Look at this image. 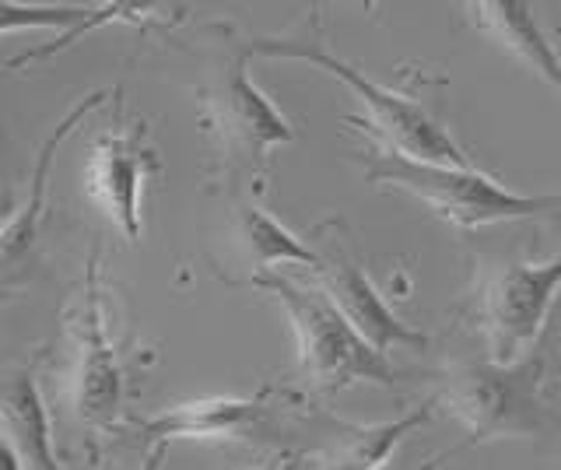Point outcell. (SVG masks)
<instances>
[{
  "instance_id": "5",
  "label": "cell",
  "mask_w": 561,
  "mask_h": 470,
  "mask_svg": "<svg viewBox=\"0 0 561 470\" xmlns=\"http://www.w3.org/2000/svg\"><path fill=\"white\" fill-rule=\"evenodd\" d=\"M365 180L379 190H400V194L421 200L435 218L449 221L460 232L561 215V194H516V190H505L499 180H491L488 172L473 165H428L400 159V154L373 151L365 165Z\"/></svg>"
},
{
  "instance_id": "11",
  "label": "cell",
  "mask_w": 561,
  "mask_h": 470,
  "mask_svg": "<svg viewBox=\"0 0 561 470\" xmlns=\"http://www.w3.org/2000/svg\"><path fill=\"white\" fill-rule=\"evenodd\" d=\"M0 435H4V470H64L53 452L49 411L35 365H22L8 376L0 393Z\"/></svg>"
},
{
  "instance_id": "4",
  "label": "cell",
  "mask_w": 561,
  "mask_h": 470,
  "mask_svg": "<svg viewBox=\"0 0 561 470\" xmlns=\"http://www.w3.org/2000/svg\"><path fill=\"white\" fill-rule=\"evenodd\" d=\"M245 285L263 291L267 299H274L285 309V317L295 330L298 376H302L312 390L337 393V390L355 387V382L390 387L397 379L390 358L379 355L312 282L302 285V282H291L285 274H263Z\"/></svg>"
},
{
  "instance_id": "15",
  "label": "cell",
  "mask_w": 561,
  "mask_h": 470,
  "mask_svg": "<svg viewBox=\"0 0 561 470\" xmlns=\"http://www.w3.org/2000/svg\"><path fill=\"white\" fill-rule=\"evenodd\" d=\"M110 99V92H92L84 95L75 110H67V116L60 119L57 127H53V134L43 141L39 148V159H35L32 165V176H28V194L22 200V207L8 218L4 225V239H0V256H4V271H14L18 264H22V256H28L32 242H35V232H39V221H43V211H46V190H49V165L53 159H57L60 145L67 141L70 134H75V127L84 124V116L99 110L102 102Z\"/></svg>"
},
{
  "instance_id": "9",
  "label": "cell",
  "mask_w": 561,
  "mask_h": 470,
  "mask_svg": "<svg viewBox=\"0 0 561 470\" xmlns=\"http://www.w3.org/2000/svg\"><path fill=\"white\" fill-rule=\"evenodd\" d=\"M320 256H323V264L312 271V285L341 309V317L355 326L379 355L393 352V347H425L428 344V337L421 334V330L403 323L397 312L386 306L379 288L373 285V277H368L341 247L320 250Z\"/></svg>"
},
{
  "instance_id": "8",
  "label": "cell",
  "mask_w": 561,
  "mask_h": 470,
  "mask_svg": "<svg viewBox=\"0 0 561 470\" xmlns=\"http://www.w3.org/2000/svg\"><path fill=\"white\" fill-rule=\"evenodd\" d=\"M154 169V151L145 141V124L110 127L88 151L81 169L84 197L116 225L127 242H140L145 221H140V194L145 180Z\"/></svg>"
},
{
  "instance_id": "17",
  "label": "cell",
  "mask_w": 561,
  "mask_h": 470,
  "mask_svg": "<svg viewBox=\"0 0 561 470\" xmlns=\"http://www.w3.org/2000/svg\"><path fill=\"white\" fill-rule=\"evenodd\" d=\"M239 470H298V457H274L267 463H256V467H239Z\"/></svg>"
},
{
  "instance_id": "18",
  "label": "cell",
  "mask_w": 561,
  "mask_h": 470,
  "mask_svg": "<svg viewBox=\"0 0 561 470\" xmlns=\"http://www.w3.org/2000/svg\"><path fill=\"white\" fill-rule=\"evenodd\" d=\"M162 463H165V446H151L140 470H162Z\"/></svg>"
},
{
  "instance_id": "13",
  "label": "cell",
  "mask_w": 561,
  "mask_h": 470,
  "mask_svg": "<svg viewBox=\"0 0 561 470\" xmlns=\"http://www.w3.org/2000/svg\"><path fill=\"white\" fill-rule=\"evenodd\" d=\"M162 8H137V4H14V0H4L0 4V28L4 36L18 28H67L57 46H46V49H32L25 57H14L11 67L18 64H28V60H39V57H53L57 49H67L78 36L102 25H151L158 22Z\"/></svg>"
},
{
  "instance_id": "12",
  "label": "cell",
  "mask_w": 561,
  "mask_h": 470,
  "mask_svg": "<svg viewBox=\"0 0 561 470\" xmlns=\"http://www.w3.org/2000/svg\"><path fill=\"white\" fill-rule=\"evenodd\" d=\"M463 11L481 36H488L523 71L537 74L551 92L561 95V57L554 54V43L548 39L530 4H523V0H478Z\"/></svg>"
},
{
  "instance_id": "2",
  "label": "cell",
  "mask_w": 561,
  "mask_h": 470,
  "mask_svg": "<svg viewBox=\"0 0 561 470\" xmlns=\"http://www.w3.org/2000/svg\"><path fill=\"white\" fill-rule=\"evenodd\" d=\"M250 54L256 57H285V60H306L316 71H327L337 81H344L351 95L362 102L365 116H344L347 127H358L368 134L382 154H400L411 162H428V165H456L470 169V154L453 141L449 130L432 119L425 110L411 102L408 95H397L386 84L365 78L355 64H347L344 57L330 54L320 36H263L245 43Z\"/></svg>"
},
{
  "instance_id": "6",
  "label": "cell",
  "mask_w": 561,
  "mask_h": 470,
  "mask_svg": "<svg viewBox=\"0 0 561 470\" xmlns=\"http://www.w3.org/2000/svg\"><path fill=\"white\" fill-rule=\"evenodd\" d=\"M561 288V253L548 264H508L481 285L478 323L488 362H519L530 355Z\"/></svg>"
},
{
  "instance_id": "1",
  "label": "cell",
  "mask_w": 561,
  "mask_h": 470,
  "mask_svg": "<svg viewBox=\"0 0 561 470\" xmlns=\"http://www.w3.org/2000/svg\"><path fill=\"white\" fill-rule=\"evenodd\" d=\"M435 404L463 425L467 439L438 452L425 470H438L456 452L495 439H537L561 425V344L540 337L519 362H456L438 372Z\"/></svg>"
},
{
  "instance_id": "14",
  "label": "cell",
  "mask_w": 561,
  "mask_h": 470,
  "mask_svg": "<svg viewBox=\"0 0 561 470\" xmlns=\"http://www.w3.org/2000/svg\"><path fill=\"white\" fill-rule=\"evenodd\" d=\"M435 408H438L435 397L428 393L417 408L390 417V422L337 425V435L316 452L312 463H316V470H382L397 452V446L408 439L411 432L432 422Z\"/></svg>"
},
{
  "instance_id": "7",
  "label": "cell",
  "mask_w": 561,
  "mask_h": 470,
  "mask_svg": "<svg viewBox=\"0 0 561 470\" xmlns=\"http://www.w3.org/2000/svg\"><path fill=\"white\" fill-rule=\"evenodd\" d=\"M67 334L75 347L70 362V408L81 425L113 428L123 404V369L116 347L105 337V312L99 288V253L84 267V282L67 312Z\"/></svg>"
},
{
  "instance_id": "16",
  "label": "cell",
  "mask_w": 561,
  "mask_h": 470,
  "mask_svg": "<svg viewBox=\"0 0 561 470\" xmlns=\"http://www.w3.org/2000/svg\"><path fill=\"white\" fill-rule=\"evenodd\" d=\"M228 232H232L236 253L242 256V264L250 267L245 282L271 274V267L277 264H298L309 271L323 264L320 250H309L306 242L295 232H288L277 218H271L263 207H256L253 200H245L239 194H232V229Z\"/></svg>"
},
{
  "instance_id": "3",
  "label": "cell",
  "mask_w": 561,
  "mask_h": 470,
  "mask_svg": "<svg viewBox=\"0 0 561 470\" xmlns=\"http://www.w3.org/2000/svg\"><path fill=\"white\" fill-rule=\"evenodd\" d=\"M250 57V46H225L210 57L201 81V127L215 145L218 176L232 194L242 180H263L271 148L295 141V124L245 71Z\"/></svg>"
},
{
  "instance_id": "10",
  "label": "cell",
  "mask_w": 561,
  "mask_h": 470,
  "mask_svg": "<svg viewBox=\"0 0 561 470\" xmlns=\"http://www.w3.org/2000/svg\"><path fill=\"white\" fill-rule=\"evenodd\" d=\"M274 387H260L253 397H207L193 404H175L137 425L140 443L165 446L172 439H253V432L267 422Z\"/></svg>"
}]
</instances>
